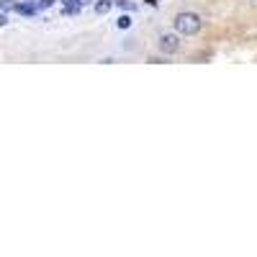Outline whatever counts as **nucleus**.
Masks as SVG:
<instances>
[{
    "label": "nucleus",
    "mask_w": 257,
    "mask_h": 257,
    "mask_svg": "<svg viewBox=\"0 0 257 257\" xmlns=\"http://www.w3.org/2000/svg\"><path fill=\"white\" fill-rule=\"evenodd\" d=\"M62 3H64V8H62L64 13H80L88 0H62Z\"/></svg>",
    "instance_id": "nucleus-3"
},
{
    "label": "nucleus",
    "mask_w": 257,
    "mask_h": 257,
    "mask_svg": "<svg viewBox=\"0 0 257 257\" xmlns=\"http://www.w3.org/2000/svg\"><path fill=\"white\" fill-rule=\"evenodd\" d=\"M160 52L162 54H178L180 52V34H162L160 36Z\"/></svg>",
    "instance_id": "nucleus-2"
},
{
    "label": "nucleus",
    "mask_w": 257,
    "mask_h": 257,
    "mask_svg": "<svg viewBox=\"0 0 257 257\" xmlns=\"http://www.w3.org/2000/svg\"><path fill=\"white\" fill-rule=\"evenodd\" d=\"M173 24H175V31H178L180 36H196V34L203 29L201 16H198V13H193V11H183V13H178Z\"/></svg>",
    "instance_id": "nucleus-1"
},
{
    "label": "nucleus",
    "mask_w": 257,
    "mask_h": 257,
    "mask_svg": "<svg viewBox=\"0 0 257 257\" xmlns=\"http://www.w3.org/2000/svg\"><path fill=\"white\" fill-rule=\"evenodd\" d=\"M6 24H8V18H6L3 13H0V26H6Z\"/></svg>",
    "instance_id": "nucleus-8"
},
{
    "label": "nucleus",
    "mask_w": 257,
    "mask_h": 257,
    "mask_svg": "<svg viewBox=\"0 0 257 257\" xmlns=\"http://www.w3.org/2000/svg\"><path fill=\"white\" fill-rule=\"evenodd\" d=\"M116 6H118L121 11H134V8H137L134 3H128V0H116Z\"/></svg>",
    "instance_id": "nucleus-6"
},
{
    "label": "nucleus",
    "mask_w": 257,
    "mask_h": 257,
    "mask_svg": "<svg viewBox=\"0 0 257 257\" xmlns=\"http://www.w3.org/2000/svg\"><path fill=\"white\" fill-rule=\"evenodd\" d=\"M49 6H54V0H41L39 3V8H49Z\"/></svg>",
    "instance_id": "nucleus-7"
},
{
    "label": "nucleus",
    "mask_w": 257,
    "mask_h": 257,
    "mask_svg": "<svg viewBox=\"0 0 257 257\" xmlns=\"http://www.w3.org/2000/svg\"><path fill=\"white\" fill-rule=\"evenodd\" d=\"M111 6H113V3H111V0H100V3L95 6V13H100V16H105V13H108V11H111Z\"/></svg>",
    "instance_id": "nucleus-4"
},
{
    "label": "nucleus",
    "mask_w": 257,
    "mask_h": 257,
    "mask_svg": "<svg viewBox=\"0 0 257 257\" xmlns=\"http://www.w3.org/2000/svg\"><path fill=\"white\" fill-rule=\"evenodd\" d=\"M116 26H118V29H128V26H132V18H128V16H121V18L116 21Z\"/></svg>",
    "instance_id": "nucleus-5"
}]
</instances>
